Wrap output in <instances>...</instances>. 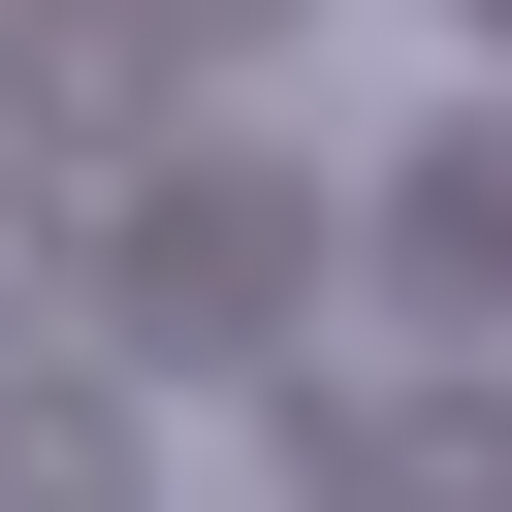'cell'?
I'll return each mask as SVG.
<instances>
[{
  "label": "cell",
  "instance_id": "obj_3",
  "mask_svg": "<svg viewBox=\"0 0 512 512\" xmlns=\"http://www.w3.org/2000/svg\"><path fill=\"white\" fill-rule=\"evenodd\" d=\"M384 288H416V320H512V96L384 160Z\"/></svg>",
  "mask_w": 512,
  "mask_h": 512
},
{
  "label": "cell",
  "instance_id": "obj_1",
  "mask_svg": "<svg viewBox=\"0 0 512 512\" xmlns=\"http://www.w3.org/2000/svg\"><path fill=\"white\" fill-rule=\"evenodd\" d=\"M288 288H320V192H288V160H160V192L96 224V320H128V352H288Z\"/></svg>",
  "mask_w": 512,
  "mask_h": 512
},
{
  "label": "cell",
  "instance_id": "obj_2",
  "mask_svg": "<svg viewBox=\"0 0 512 512\" xmlns=\"http://www.w3.org/2000/svg\"><path fill=\"white\" fill-rule=\"evenodd\" d=\"M0 128H32V160H160V128H192V32H160V0H0Z\"/></svg>",
  "mask_w": 512,
  "mask_h": 512
},
{
  "label": "cell",
  "instance_id": "obj_6",
  "mask_svg": "<svg viewBox=\"0 0 512 512\" xmlns=\"http://www.w3.org/2000/svg\"><path fill=\"white\" fill-rule=\"evenodd\" d=\"M480 32H512V0H480Z\"/></svg>",
  "mask_w": 512,
  "mask_h": 512
},
{
  "label": "cell",
  "instance_id": "obj_5",
  "mask_svg": "<svg viewBox=\"0 0 512 512\" xmlns=\"http://www.w3.org/2000/svg\"><path fill=\"white\" fill-rule=\"evenodd\" d=\"M32 288H64V256H32V160H0V320H32Z\"/></svg>",
  "mask_w": 512,
  "mask_h": 512
},
{
  "label": "cell",
  "instance_id": "obj_4",
  "mask_svg": "<svg viewBox=\"0 0 512 512\" xmlns=\"http://www.w3.org/2000/svg\"><path fill=\"white\" fill-rule=\"evenodd\" d=\"M0 512H160V416L64 352V384H0Z\"/></svg>",
  "mask_w": 512,
  "mask_h": 512
}]
</instances>
